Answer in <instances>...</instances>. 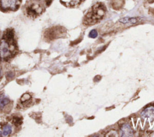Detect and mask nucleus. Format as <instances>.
Wrapping results in <instances>:
<instances>
[{
    "label": "nucleus",
    "instance_id": "f257e3e1",
    "mask_svg": "<svg viewBox=\"0 0 154 137\" xmlns=\"http://www.w3.org/2000/svg\"><path fill=\"white\" fill-rule=\"evenodd\" d=\"M20 6V0H0V6L4 10H15Z\"/></svg>",
    "mask_w": 154,
    "mask_h": 137
},
{
    "label": "nucleus",
    "instance_id": "ddd939ff",
    "mask_svg": "<svg viewBox=\"0 0 154 137\" xmlns=\"http://www.w3.org/2000/svg\"><path fill=\"white\" fill-rule=\"evenodd\" d=\"M22 120L19 117H16L13 118V123L15 125H21L22 124Z\"/></svg>",
    "mask_w": 154,
    "mask_h": 137
},
{
    "label": "nucleus",
    "instance_id": "9d476101",
    "mask_svg": "<svg viewBox=\"0 0 154 137\" xmlns=\"http://www.w3.org/2000/svg\"><path fill=\"white\" fill-rule=\"evenodd\" d=\"M12 132V126L10 124H6L4 126L3 129V132H2V135H3V136H7L10 135Z\"/></svg>",
    "mask_w": 154,
    "mask_h": 137
},
{
    "label": "nucleus",
    "instance_id": "dca6fc26",
    "mask_svg": "<svg viewBox=\"0 0 154 137\" xmlns=\"http://www.w3.org/2000/svg\"><path fill=\"white\" fill-rule=\"evenodd\" d=\"M1 69L0 68V76H1Z\"/></svg>",
    "mask_w": 154,
    "mask_h": 137
},
{
    "label": "nucleus",
    "instance_id": "20e7f679",
    "mask_svg": "<svg viewBox=\"0 0 154 137\" xmlns=\"http://www.w3.org/2000/svg\"><path fill=\"white\" fill-rule=\"evenodd\" d=\"M104 13L105 8L103 5L98 4L93 7V16L94 18L100 19L104 16Z\"/></svg>",
    "mask_w": 154,
    "mask_h": 137
},
{
    "label": "nucleus",
    "instance_id": "f03ea898",
    "mask_svg": "<svg viewBox=\"0 0 154 137\" xmlns=\"http://www.w3.org/2000/svg\"><path fill=\"white\" fill-rule=\"evenodd\" d=\"M10 49L9 42L3 40L0 44V56L2 58H7L10 56Z\"/></svg>",
    "mask_w": 154,
    "mask_h": 137
},
{
    "label": "nucleus",
    "instance_id": "f3484780",
    "mask_svg": "<svg viewBox=\"0 0 154 137\" xmlns=\"http://www.w3.org/2000/svg\"><path fill=\"white\" fill-rule=\"evenodd\" d=\"M0 60H1V56H0Z\"/></svg>",
    "mask_w": 154,
    "mask_h": 137
},
{
    "label": "nucleus",
    "instance_id": "39448f33",
    "mask_svg": "<svg viewBox=\"0 0 154 137\" xmlns=\"http://www.w3.org/2000/svg\"><path fill=\"white\" fill-rule=\"evenodd\" d=\"M121 135L122 136H133V130L128 124H125L121 127Z\"/></svg>",
    "mask_w": 154,
    "mask_h": 137
},
{
    "label": "nucleus",
    "instance_id": "0eeeda50",
    "mask_svg": "<svg viewBox=\"0 0 154 137\" xmlns=\"http://www.w3.org/2000/svg\"><path fill=\"white\" fill-rule=\"evenodd\" d=\"M14 32L12 29H7L4 33L3 39L4 40L9 43H12L14 42Z\"/></svg>",
    "mask_w": 154,
    "mask_h": 137
},
{
    "label": "nucleus",
    "instance_id": "2eb2a0df",
    "mask_svg": "<svg viewBox=\"0 0 154 137\" xmlns=\"http://www.w3.org/2000/svg\"><path fill=\"white\" fill-rule=\"evenodd\" d=\"M3 136V135H2V132L0 131V136Z\"/></svg>",
    "mask_w": 154,
    "mask_h": 137
},
{
    "label": "nucleus",
    "instance_id": "7ed1b4c3",
    "mask_svg": "<svg viewBox=\"0 0 154 137\" xmlns=\"http://www.w3.org/2000/svg\"><path fill=\"white\" fill-rule=\"evenodd\" d=\"M26 10L27 14L30 16L36 17L39 14V12L41 10V7L39 6V4L33 3L29 5Z\"/></svg>",
    "mask_w": 154,
    "mask_h": 137
},
{
    "label": "nucleus",
    "instance_id": "9b49d317",
    "mask_svg": "<svg viewBox=\"0 0 154 137\" xmlns=\"http://www.w3.org/2000/svg\"><path fill=\"white\" fill-rule=\"evenodd\" d=\"M97 36V32L96 30L93 29L90 31L89 37H90L91 38H96Z\"/></svg>",
    "mask_w": 154,
    "mask_h": 137
},
{
    "label": "nucleus",
    "instance_id": "423d86ee",
    "mask_svg": "<svg viewBox=\"0 0 154 137\" xmlns=\"http://www.w3.org/2000/svg\"><path fill=\"white\" fill-rule=\"evenodd\" d=\"M141 21L140 18L125 17L119 19V22L123 24H135Z\"/></svg>",
    "mask_w": 154,
    "mask_h": 137
},
{
    "label": "nucleus",
    "instance_id": "1a4fd4ad",
    "mask_svg": "<svg viewBox=\"0 0 154 137\" xmlns=\"http://www.w3.org/2000/svg\"><path fill=\"white\" fill-rule=\"evenodd\" d=\"M10 99L4 95H0V109H3L10 103Z\"/></svg>",
    "mask_w": 154,
    "mask_h": 137
},
{
    "label": "nucleus",
    "instance_id": "4468645a",
    "mask_svg": "<svg viewBox=\"0 0 154 137\" xmlns=\"http://www.w3.org/2000/svg\"><path fill=\"white\" fill-rule=\"evenodd\" d=\"M52 1H53V0H46V5L47 6H49L51 4V3H52Z\"/></svg>",
    "mask_w": 154,
    "mask_h": 137
},
{
    "label": "nucleus",
    "instance_id": "6e6552de",
    "mask_svg": "<svg viewBox=\"0 0 154 137\" xmlns=\"http://www.w3.org/2000/svg\"><path fill=\"white\" fill-rule=\"evenodd\" d=\"M141 116L143 118H154V107H150L144 110L141 113Z\"/></svg>",
    "mask_w": 154,
    "mask_h": 137
},
{
    "label": "nucleus",
    "instance_id": "f8f14e48",
    "mask_svg": "<svg viewBox=\"0 0 154 137\" xmlns=\"http://www.w3.org/2000/svg\"><path fill=\"white\" fill-rule=\"evenodd\" d=\"M30 99H31V96L29 94H24L22 96L21 100L22 102H25L27 101H29L30 100Z\"/></svg>",
    "mask_w": 154,
    "mask_h": 137
}]
</instances>
